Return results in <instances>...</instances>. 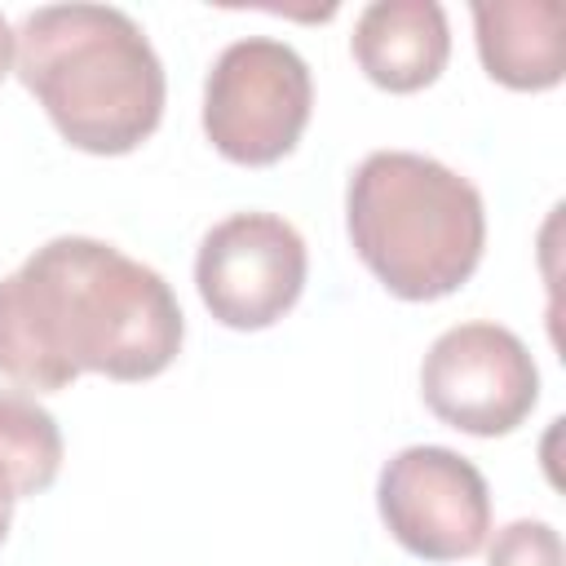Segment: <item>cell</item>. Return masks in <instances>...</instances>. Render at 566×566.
I'll use <instances>...</instances> for the list:
<instances>
[{
	"mask_svg": "<svg viewBox=\"0 0 566 566\" xmlns=\"http://www.w3.org/2000/svg\"><path fill=\"white\" fill-rule=\"evenodd\" d=\"M305 270V239L292 221L274 212H234L203 234L195 287L217 323L261 332L301 301Z\"/></svg>",
	"mask_w": 566,
	"mask_h": 566,
	"instance_id": "7",
	"label": "cell"
},
{
	"mask_svg": "<svg viewBox=\"0 0 566 566\" xmlns=\"http://www.w3.org/2000/svg\"><path fill=\"white\" fill-rule=\"evenodd\" d=\"M358 71L385 93L433 84L451 57V27L438 0H376L349 35Z\"/></svg>",
	"mask_w": 566,
	"mask_h": 566,
	"instance_id": "8",
	"label": "cell"
},
{
	"mask_svg": "<svg viewBox=\"0 0 566 566\" xmlns=\"http://www.w3.org/2000/svg\"><path fill=\"white\" fill-rule=\"evenodd\" d=\"M424 407L473 438L513 433L539 402V371L517 332L500 323L447 327L420 363Z\"/></svg>",
	"mask_w": 566,
	"mask_h": 566,
	"instance_id": "5",
	"label": "cell"
},
{
	"mask_svg": "<svg viewBox=\"0 0 566 566\" xmlns=\"http://www.w3.org/2000/svg\"><path fill=\"white\" fill-rule=\"evenodd\" d=\"M13 504H18V495L9 491V482H4V473H0V544H4L9 522H13Z\"/></svg>",
	"mask_w": 566,
	"mask_h": 566,
	"instance_id": "13",
	"label": "cell"
},
{
	"mask_svg": "<svg viewBox=\"0 0 566 566\" xmlns=\"http://www.w3.org/2000/svg\"><path fill=\"white\" fill-rule=\"evenodd\" d=\"M478 57L486 75L517 93L557 88L566 75V35L557 0H478Z\"/></svg>",
	"mask_w": 566,
	"mask_h": 566,
	"instance_id": "9",
	"label": "cell"
},
{
	"mask_svg": "<svg viewBox=\"0 0 566 566\" xmlns=\"http://www.w3.org/2000/svg\"><path fill=\"white\" fill-rule=\"evenodd\" d=\"M186 340V318L159 270L115 243L57 234L0 279V376L18 389H66L97 371L159 376Z\"/></svg>",
	"mask_w": 566,
	"mask_h": 566,
	"instance_id": "1",
	"label": "cell"
},
{
	"mask_svg": "<svg viewBox=\"0 0 566 566\" xmlns=\"http://www.w3.org/2000/svg\"><path fill=\"white\" fill-rule=\"evenodd\" d=\"M13 53H18V35H13V27H9V22H4V13H0V80L9 75Z\"/></svg>",
	"mask_w": 566,
	"mask_h": 566,
	"instance_id": "12",
	"label": "cell"
},
{
	"mask_svg": "<svg viewBox=\"0 0 566 566\" xmlns=\"http://www.w3.org/2000/svg\"><path fill=\"white\" fill-rule=\"evenodd\" d=\"M486 566H562V535L539 517H517L491 535Z\"/></svg>",
	"mask_w": 566,
	"mask_h": 566,
	"instance_id": "11",
	"label": "cell"
},
{
	"mask_svg": "<svg viewBox=\"0 0 566 566\" xmlns=\"http://www.w3.org/2000/svg\"><path fill=\"white\" fill-rule=\"evenodd\" d=\"M345 230L385 292L438 301L473 279L486 208L455 168L416 150H371L345 186Z\"/></svg>",
	"mask_w": 566,
	"mask_h": 566,
	"instance_id": "3",
	"label": "cell"
},
{
	"mask_svg": "<svg viewBox=\"0 0 566 566\" xmlns=\"http://www.w3.org/2000/svg\"><path fill=\"white\" fill-rule=\"evenodd\" d=\"M18 80L62 142L88 155L137 150L164 115V66L146 31L115 4H40L18 27Z\"/></svg>",
	"mask_w": 566,
	"mask_h": 566,
	"instance_id": "2",
	"label": "cell"
},
{
	"mask_svg": "<svg viewBox=\"0 0 566 566\" xmlns=\"http://www.w3.org/2000/svg\"><path fill=\"white\" fill-rule=\"evenodd\" d=\"M62 429L22 389H0V473L18 500L40 495L62 473Z\"/></svg>",
	"mask_w": 566,
	"mask_h": 566,
	"instance_id": "10",
	"label": "cell"
},
{
	"mask_svg": "<svg viewBox=\"0 0 566 566\" xmlns=\"http://www.w3.org/2000/svg\"><path fill=\"white\" fill-rule=\"evenodd\" d=\"M385 531L420 562H460L486 544L491 491L473 460L451 447H402L376 478Z\"/></svg>",
	"mask_w": 566,
	"mask_h": 566,
	"instance_id": "6",
	"label": "cell"
},
{
	"mask_svg": "<svg viewBox=\"0 0 566 566\" xmlns=\"http://www.w3.org/2000/svg\"><path fill=\"white\" fill-rule=\"evenodd\" d=\"M310 111V66L274 35H243L226 44L203 80V133L230 164H279L301 142Z\"/></svg>",
	"mask_w": 566,
	"mask_h": 566,
	"instance_id": "4",
	"label": "cell"
}]
</instances>
